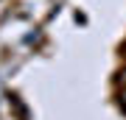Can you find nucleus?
<instances>
[{"label": "nucleus", "instance_id": "f257e3e1", "mask_svg": "<svg viewBox=\"0 0 126 120\" xmlns=\"http://www.w3.org/2000/svg\"><path fill=\"white\" fill-rule=\"evenodd\" d=\"M121 84L126 87V70H121Z\"/></svg>", "mask_w": 126, "mask_h": 120}]
</instances>
